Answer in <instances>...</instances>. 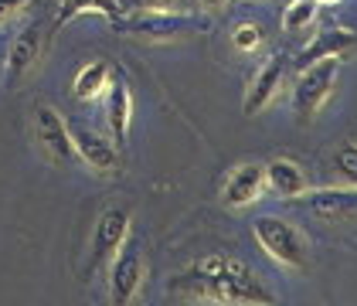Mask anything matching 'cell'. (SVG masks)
I'll use <instances>...</instances> for the list:
<instances>
[{"mask_svg":"<svg viewBox=\"0 0 357 306\" xmlns=\"http://www.w3.org/2000/svg\"><path fill=\"white\" fill-rule=\"evenodd\" d=\"M167 293L191 303H218V306H273L275 296L252 276V269L238 259L208 255L197 266L177 273L167 282Z\"/></svg>","mask_w":357,"mask_h":306,"instance_id":"1","label":"cell"},{"mask_svg":"<svg viewBox=\"0 0 357 306\" xmlns=\"http://www.w3.org/2000/svg\"><path fill=\"white\" fill-rule=\"evenodd\" d=\"M252 235L255 242L262 245V252L279 262L282 269H293L303 273L310 266V245H306V235L293 222L279 218V215H259L252 222Z\"/></svg>","mask_w":357,"mask_h":306,"instance_id":"2","label":"cell"},{"mask_svg":"<svg viewBox=\"0 0 357 306\" xmlns=\"http://www.w3.org/2000/svg\"><path fill=\"white\" fill-rule=\"evenodd\" d=\"M337 75H340V58H324V61L300 68V79L293 89V106H296L300 119H313L327 106L337 89Z\"/></svg>","mask_w":357,"mask_h":306,"instance_id":"3","label":"cell"},{"mask_svg":"<svg viewBox=\"0 0 357 306\" xmlns=\"http://www.w3.org/2000/svg\"><path fill=\"white\" fill-rule=\"evenodd\" d=\"M31 126H34V143L41 150V157L55 167H65L75 160V143H72V130L65 123V116L55 106H38L31 116Z\"/></svg>","mask_w":357,"mask_h":306,"instance_id":"4","label":"cell"},{"mask_svg":"<svg viewBox=\"0 0 357 306\" xmlns=\"http://www.w3.org/2000/svg\"><path fill=\"white\" fill-rule=\"evenodd\" d=\"M130 211L126 208H109L102 211V218L96 222V231H92V252H89V269L99 273L106 269L112 259L119 255V249L126 245L130 238Z\"/></svg>","mask_w":357,"mask_h":306,"instance_id":"5","label":"cell"},{"mask_svg":"<svg viewBox=\"0 0 357 306\" xmlns=\"http://www.w3.org/2000/svg\"><path fill=\"white\" fill-rule=\"evenodd\" d=\"M116 28L139 38H153V41H174V38L191 34L197 24L181 10H137L130 21H119Z\"/></svg>","mask_w":357,"mask_h":306,"instance_id":"6","label":"cell"},{"mask_svg":"<svg viewBox=\"0 0 357 306\" xmlns=\"http://www.w3.org/2000/svg\"><path fill=\"white\" fill-rule=\"evenodd\" d=\"M146 276V262H143V252L126 238V245L119 249V255L109 262V296L112 303H133Z\"/></svg>","mask_w":357,"mask_h":306,"instance_id":"7","label":"cell"},{"mask_svg":"<svg viewBox=\"0 0 357 306\" xmlns=\"http://www.w3.org/2000/svg\"><path fill=\"white\" fill-rule=\"evenodd\" d=\"M262 191H266V167L252 160V164H238L228 174V181L221 188V201H225V208L242 211L248 204H255Z\"/></svg>","mask_w":357,"mask_h":306,"instance_id":"8","label":"cell"},{"mask_svg":"<svg viewBox=\"0 0 357 306\" xmlns=\"http://www.w3.org/2000/svg\"><path fill=\"white\" fill-rule=\"evenodd\" d=\"M303 208L324 222H333V218H347L357 211V188H320V191H306V194L296 197Z\"/></svg>","mask_w":357,"mask_h":306,"instance_id":"9","label":"cell"},{"mask_svg":"<svg viewBox=\"0 0 357 306\" xmlns=\"http://www.w3.org/2000/svg\"><path fill=\"white\" fill-rule=\"evenodd\" d=\"M282 75H286V58L282 55H273L248 82V92H245V116H259L279 95L282 89Z\"/></svg>","mask_w":357,"mask_h":306,"instance_id":"10","label":"cell"},{"mask_svg":"<svg viewBox=\"0 0 357 306\" xmlns=\"http://www.w3.org/2000/svg\"><path fill=\"white\" fill-rule=\"evenodd\" d=\"M357 52V31L347 28H330L320 31L300 55H296V68H306L313 61H324V58H347Z\"/></svg>","mask_w":357,"mask_h":306,"instance_id":"11","label":"cell"},{"mask_svg":"<svg viewBox=\"0 0 357 306\" xmlns=\"http://www.w3.org/2000/svg\"><path fill=\"white\" fill-rule=\"evenodd\" d=\"M72 143H75V157L85 167L99 170V174H109L119 167V153L106 137H99L92 130H72Z\"/></svg>","mask_w":357,"mask_h":306,"instance_id":"12","label":"cell"},{"mask_svg":"<svg viewBox=\"0 0 357 306\" xmlns=\"http://www.w3.org/2000/svg\"><path fill=\"white\" fill-rule=\"evenodd\" d=\"M266 188H269L275 197H289V201H296L300 194H306L310 184H306V174H303L300 164L279 157V160H273V164H266Z\"/></svg>","mask_w":357,"mask_h":306,"instance_id":"13","label":"cell"},{"mask_svg":"<svg viewBox=\"0 0 357 306\" xmlns=\"http://www.w3.org/2000/svg\"><path fill=\"white\" fill-rule=\"evenodd\" d=\"M38 55H41V24H28V28L14 38V45H10V55H7V75H10L14 82L24 79V72L38 61Z\"/></svg>","mask_w":357,"mask_h":306,"instance_id":"14","label":"cell"},{"mask_svg":"<svg viewBox=\"0 0 357 306\" xmlns=\"http://www.w3.org/2000/svg\"><path fill=\"white\" fill-rule=\"evenodd\" d=\"M106 116H109V130H112V137H116V143H126L130 119H133V95H130V85L126 82H112Z\"/></svg>","mask_w":357,"mask_h":306,"instance_id":"15","label":"cell"},{"mask_svg":"<svg viewBox=\"0 0 357 306\" xmlns=\"http://www.w3.org/2000/svg\"><path fill=\"white\" fill-rule=\"evenodd\" d=\"M82 14H99V17L109 21L112 28L123 21V10H119L116 0H65V3L58 7V24H68V21H75V17H82Z\"/></svg>","mask_w":357,"mask_h":306,"instance_id":"16","label":"cell"},{"mask_svg":"<svg viewBox=\"0 0 357 306\" xmlns=\"http://www.w3.org/2000/svg\"><path fill=\"white\" fill-rule=\"evenodd\" d=\"M109 85V61H89L82 72L75 75V82H72V92H75V99L79 102H89V99H99V92Z\"/></svg>","mask_w":357,"mask_h":306,"instance_id":"17","label":"cell"},{"mask_svg":"<svg viewBox=\"0 0 357 306\" xmlns=\"http://www.w3.org/2000/svg\"><path fill=\"white\" fill-rule=\"evenodd\" d=\"M317 10H320L317 0H293V3L282 10V28L289 31V34H300V31H306L317 21Z\"/></svg>","mask_w":357,"mask_h":306,"instance_id":"18","label":"cell"},{"mask_svg":"<svg viewBox=\"0 0 357 306\" xmlns=\"http://www.w3.org/2000/svg\"><path fill=\"white\" fill-rule=\"evenodd\" d=\"M333 174L344 181V184H351L357 188V143H344L337 153H333Z\"/></svg>","mask_w":357,"mask_h":306,"instance_id":"19","label":"cell"},{"mask_svg":"<svg viewBox=\"0 0 357 306\" xmlns=\"http://www.w3.org/2000/svg\"><path fill=\"white\" fill-rule=\"evenodd\" d=\"M262 41H266V34H262V28L255 21H242V24H235V31H231V48H238L245 55L248 52H259Z\"/></svg>","mask_w":357,"mask_h":306,"instance_id":"20","label":"cell"},{"mask_svg":"<svg viewBox=\"0 0 357 306\" xmlns=\"http://www.w3.org/2000/svg\"><path fill=\"white\" fill-rule=\"evenodd\" d=\"M126 7H133V10H181L184 0H126Z\"/></svg>","mask_w":357,"mask_h":306,"instance_id":"21","label":"cell"},{"mask_svg":"<svg viewBox=\"0 0 357 306\" xmlns=\"http://www.w3.org/2000/svg\"><path fill=\"white\" fill-rule=\"evenodd\" d=\"M28 3L31 0H0V24H7V21H14L17 14H24Z\"/></svg>","mask_w":357,"mask_h":306,"instance_id":"22","label":"cell"},{"mask_svg":"<svg viewBox=\"0 0 357 306\" xmlns=\"http://www.w3.org/2000/svg\"><path fill=\"white\" fill-rule=\"evenodd\" d=\"M197 3H201L204 10H211V14H218V10H221V7H225V3H228V0H197Z\"/></svg>","mask_w":357,"mask_h":306,"instance_id":"23","label":"cell"},{"mask_svg":"<svg viewBox=\"0 0 357 306\" xmlns=\"http://www.w3.org/2000/svg\"><path fill=\"white\" fill-rule=\"evenodd\" d=\"M320 7H337V3H344V0H317Z\"/></svg>","mask_w":357,"mask_h":306,"instance_id":"24","label":"cell"},{"mask_svg":"<svg viewBox=\"0 0 357 306\" xmlns=\"http://www.w3.org/2000/svg\"><path fill=\"white\" fill-rule=\"evenodd\" d=\"M354 143H357V133H354Z\"/></svg>","mask_w":357,"mask_h":306,"instance_id":"25","label":"cell"}]
</instances>
